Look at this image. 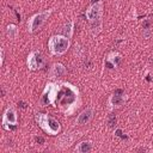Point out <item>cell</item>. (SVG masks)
I'll use <instances>...</instances> for the list:
<instances>
[{
    "label": "cell",
    "mask_w": 153,
    "mask_h": 153,
    "mask_svg": "<svg viewBox=\"0 0 153 153\" xmlns=\"http://www.w3.org/2000/svg\"><path fill=\"white\" fill-rule=\"evenodd\" d=\"M59 93L56 105L65 114V116H72L81 105V97L79 88L68 81L59 80Z\"/></svg>",
    "instance_id": "cell-1"
},
{
    "label": "cell",
    "mask_w": 153,
    "mask_h": 153,
    "mask_svg": "<svg viewBox=\"0 0 153 153\" xmlns=\"http://www.w3.org/2000/svg\"><path fill=\"white\" fill-rule=\"evenodd\" d=\"M103 12H104V1L103 0H99L94 4H91L85 11L86 19L91 25L92 35H98L102 31Z\"/></svg>",
    "instance_id": "cell-2"
},
{
    "label": "cell",
    "mask_w": 153,
    "mask_h": 153,
    "mask_svg": "<svg viewBox=\"0 0 153 153\" xmlns=\"http://www.w3.org/2000/svg\"><path fill=\"white\" fill-rule=\"evenodd\" d=\"M35 121L39 126V128L48 135L55 136L61 133V124L60 122L51 116L50 114L45 112H36L35 114Z\"/></svg>",
    "instance_id": "cell-3"
},
{
    "label": "cell",
    "mask_w": 153,
    "mask_h": 153,
    "mask_svg": "<svg viewBox=\"0 0 153 153\" xmlns=\"http://www.w3.org/2000/svg\"><path fill=\"white\" fill-rule=\"evenodd\" d=\"M71 47V41L63 35H53L48 39V49L51 55L61 56L68 51Z\"/></svg>",
    "instance_id": "cell-4"
},
{
    "label": "cell",
    "mask_w": 153,
    "mask_h": 153,
    "mask_svg": "<svg viewBox=\"0 0 153 153\" xmlns=\"http://www.w3.org/2000/svg\"><path fill=\"white\" fill-rule=\"evenodd\" d=\"M51 13H53V8H48V10H44V11H41V12H37V13L32 14L26 22L27 32L29 33L37 32L47 23V20L51 16Z\"/></svg>",
    "instance_id": "cell-5"
},
{
    "label": "cell",
    "mask_w": 153,
    "mask_h": 153,
    "mask_svg": "<svg viewBox=\"0 0 153 153\" xmlns=\"http://www.w3.org/2000/svg\"><path fill=\"white\" fill-rule=\"evenodd\" d=\"M57 93H59V82L57 81L48 82L41 94V104H43V106L47 105L56 106Z\"/></svg>",
    "instance_id": "cell-6"
},
{
    "label": "cell",
    "mask_w": 153,
    "mask_h": 153,
    "mask_svg": "<svg viewBox=\"0 0 153 153\" xmlns=\"http://www.w3.org/2000/svg\"><path fill=\"white\" fill-rule=\"evenodd\" d=\"M26 66L30 71H38L45 66V57L39 50H32L26 57Z\"/></svg>",
    "instance_id": "cell-7"
},
{
    "label": "cell",
    "mask_w": 153,
    "mask_h": 153,
    "mask_svg": "<svg viewBox=\"0 0 153 153\" xmlns=\"http://www.w3.org/2000/svg\"><path fill=\"white\" fill-rule=\"evenodd\" d=\"M1 124L6 130H10L11 127L18 126V114L13 105H10L5 109V111L2 114Z\"/></svg>",
    "instance_id": "cell-8"
},
{
    "label": "cell",
    "mask_w": 153,
    "mask_h": 153,
    "mask_svg": "<svg viewBox=\"0 0 153 153\" xmlns=\"http://www.w3.org/2000/svg\"><path fill=\"white\" fill-rule=\"evenodd\" d=\"M127 98H128V97H127L123 92H121V91L110 94V97H109V99H108L109 109H110V110H115V109L121 108L122 105H124Z\"/></svg>",
    "instance_id": "cell-9"
},
{
    "label": "cell",
    "mask_w": 153,
    "mask_h": 153,
    "mask_svg": "<svg viewBox=\"0 0 153 153\" xmlns=\"http://www.w3.org/2000/svg\"><path fill=\"white\" fill-rule=\"evenodd\" d=\"M93 116H94V109H93V106H88V108L84 109V110L76 116L75 124H78V126L88 124V123L92 121Z\"/></svg>",
    "instance_id": "cell-10"
},
{
    "label": "cell",
    "mask_w": 153,
    "mask_h": 153,
    "mask_svg": "<svg viewBox=\"0 0 153 153\" xmlns=\"http://www.w3.org/2000/svg\"><path fill=\"white\" fill-rule=\"evenodd\" d=\"M66 74H67V68L60 62L53 63L51 67L48 71V78L53 79V80L57 79V78H61V76H65Z\"/></svg>",
    "instance_id": "cell-11"
},
{
    "label": "cell",
    "mask_w": 153,
    "mask_h": 153,
    "mask_svg": "<svg viewBox=\"0 0 153 153\" xmlns=\"http://www.w3.org/2000/svg\"><path fill=\"white\" fill-rule=\"evenodd\" d=\"M78 136H79L78 133H73V131L65 133V134H62V135L57 139L56 146H59L60 148H67V147H69V146L75 141V139H76Z\"/></svg>",
    "instance_id": "cell-12"
},
{
    "label": "cell",
    "mask_w": 153,
    "mask_h": 153,
    "mask_svg": "<svg viewBox=\"0 0 153 153\" xmlns=\"http://www.w3.org/2000/svg\"><path fill=\"white\" fill-rule=\"evenodd\" d=\"M122 61V55L117 51H111L106 56V65L109 68H117Z\"/></svg>",
    "instance_id": "cell-13"
},
{
    "label": "cell",
    "mask_w": 153,
    "mask_h": 153,
    "mask_svg": "<svg viewBox=\"0 0 153 153\" xmlns=\"http://www.w3.org/2000/svg\"><path fill=\"white\" fill-rule=\"evenodd\" d=\"M93 148V143L90 140H85V141H80L79 143H76V146L74 147V152L76 153H88L91 152Z\"/></svg>",
    "instance_id": "cell-14"
},
{
    "label": "cell",
    "mask_w": 153,
    "mask_h": 153,
    "mask_svg": "<svg viewBox=\"0 0 153 153\" xmlns=\"http://www.w3.org/2000/svg\"><path fill=\"white\" fill-rule=\"evenodd\" d=\"M5 35L10 41H14L19 35V29L16 24H8L5 29Z\"/></svg>",
    "instance_id": "cell-15"
},
{
    "label": "cell",
    "mask_w": 153,
    "mask_h": 153,
    "mask_svg": "<svg viewBox=\"0 0 153 153\" xmlns=\"http://www.w3.org/2000/svg\"><path fill=\"white\" fill-rule=\"evenodd\" d=\"M73 33H74V20H71V22H68L67 24L63 25V27H62V35L66 36V37H68L71 39L72 36H73Z\"/></svg>",
    "instance_id": "cell-16"
},
{
    "label": "cell",
    "mask_w": 153,
    "mask_h": 153,
    "mask_svg": "<svg viewBox=\"0 0 153 153\" xmlns=\"http://www.w3.org/2000/svg\"><path fill=\"white\" fill-rule=\"evenodd\" d=\"M4 59H5V53H4V49L1 48V50H0V66L4 65Z\"/></svg>",
    "instance_id": "cell-17"
},
{
    "label": "cell",
    "mask_w": 153,
    "mask_h": 153,
    "mask_svg": "<svg viewBox=\"0 0 153 153\" xmlns=\"http://www.w3.org/2000/svg\"><path fill=\"white\" fill-rule=\"evenodd\" d=\"M97 1H99V0H91V4H94V2H97Z\"/></svg>",
    "instance_id": "cell-18"
}]
</instances>
